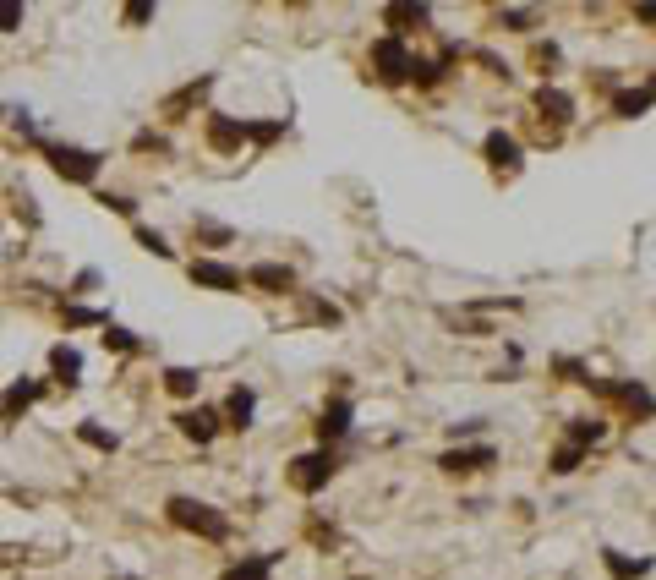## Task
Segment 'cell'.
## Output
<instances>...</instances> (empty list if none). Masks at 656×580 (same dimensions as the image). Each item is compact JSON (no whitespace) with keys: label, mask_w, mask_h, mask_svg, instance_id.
<instances>
[{"label":"cell","mask_w":656,"mask_h":580,"mask_svg":"<svg viewBox=\"0 0 656 580\" xmlns=\"http://www.w3.org/2000/svg\"><path fill=\"white\" fill-rule=\"evenodd\" d=\"M383 22H389V39H405L432 22V6H383Z\"/></svg>","instance_id":"9a60e30c"},{"label":"cell","mask_w":656,"mask_h":580,"mask_svg":"<svg viewBox=\"0 0 656 580\" xmlns=\"http://www.w3.org/2000/svg\"><path fill=\"white\" fill-rule=\"evenodd\" d=\"M99 203L121 219H137V197H126V192H99Z\"/></svg>","instance_id":"1f68e13d"},{"label":"cell","mask_w":656,"mask_h":580,"mask_svg":"<svg viewBox=\"0 0 656 580\" xmlns=\"http://www.w3.org/2000/svg\"><path fill=\"white\" fill-rule=\"evenodd\" d=\"M646 110H651V88L646 83H640V88H618V94H613V115H618V121H640Z\"/></svg>","instance_id":"ffe728a7"},{"label":"cell","mask_w":656,"mask_h":580,"mask_svg":"<svg viewBox=\"0 0 656 580\" xmlns=\"http://www.w3.org/2000/svg\"><path fill=\"white\" fill-rule=\"evenodd\" d=\"M285 137V121H252V143H274Z\"/></svg>","instance_id":"e575fe53"},{"label":"cell","mask_w":656,"mask_h":580,"mask_svg":"<svg viewBox=\"0 0 656 580\" xmlns=\"http://www.w3.org/2000/svg\"><path fill=\"white\" fill-rule=\"evenodd\" d=\"M175 427H181V433L192 438V444H214L225 422H219L214 405H186V411H175Z\"/></svg>","instance_id":"8fae6325"},{"label":"cell","mask_w":656,"mask_h":580,"mask_svg":"<svg viewBox=\"0 0 656 580\" xmlns=\"http://www.w3.org/2000/svg\"><path fill=\"white\" fill-rule=\"evenodd\" d=\"M50 373H55V384H66V389L82 384V351L77 345H55L50 351Z\"/></svg>","instance_id":"d6986e66"},{"label":"cell","mask_w":656,"mask_h":580,"mask_svg":"<svg viewBox=\"0 0 656 580\" xmlns=\"http://www.w3.org/2000/svg\"><path fill=\"white\" fill-rule=\"evenodd\" d=\"M186 280L197 290H219V296H230V290H241V269H230V263L219 258H192L186 263Z\"/></svg>","instance_id":"5b68a950"},{"label":"cell","mask_w":656,"mask_h":580,"mask_svg":"<svg viewBox=\"0 0 656 580\" xmlns=\"http://www.w3.org/2000/svg\"><path fill=\"white\" fill-rule=\"evenodd\" d=\"M241 143H252V121H241V115H208V148L214 154H236Z\"/></svg>","instance_id":"ba28073f"},{"label":"cell","mask_w":656,"mask_h":580,"mask_svg":"<svg viewBox=\"0 0 656 580\" xmlns=\"http://www.w3.org/2000/svg\"><path fill=\"white\" fill-rule=\"evenodd\" d=\"M602 438H607V422H602V416H574L564 444H574V449H591V444H602Z\"/></svg>","instance_id":"7402d4cb"},{"label":"cell","mask_w":656,"mask_h":580,"mask_svg":"<svg viewBox=\"0 0 656 580\" xmlns=\"http://www.w3.org/2000/svg\"><path fill=\"white\" fill-rule=\"evenodd\" d=\"M44 159H50V170L61 181H72V187H93L104 170V154H93V148H77V143H44Z\"/></svg>","instance_id":"7a4b0ae2"},{"label":"cell","mask_w":656,"mask_h":580,"mask_svg":"<svg viewBox=\"0 0 656 580\" xmlns=\"http://www.w3.org/2000/svg\"><path fill=\"white\" fill-rule=\"evenodd\" d=\"M104 351H121V356H132V351H143V340H137L132 329H121V323H104Z\"/></svg>","instance_id":"484cf974"},{"label":"cell","mask_w":656,"mask_h":580,"mask_svg":"<svg viewBox=\"0 0 656 580\" xmlns=\"http://www.w3.org/2000/svg\"><path fill=\"white\" fill-rule=\"evenodd\" d=\"M241 285H257L263 296H296V274H290L285 263H252V269L241 274Z\"/></svg>","instance_id":"7c38bea8"},{"label":"cell","mask_w":656,"mask_h":580,"mask_svg":"<svg viewBox=\"0 0 656 580\" xmlns=\"http://www.w3.org/2000/svg\"><path fill=\"white\" fill-rule=\"evenodd\" d=\"M536 110H542V121H553V126H569L574 121V110H580V104H574L564 88H536Z\"/></svg>","instance_id":"e0dca14e"},{"label":"cell","mask_w":656,"mask_h":580,"mask_svg":"<svg viewBox=\"0 0 656 580\" xmlns=\"http://www.w3.org/2000/svg\"><path fill=\"white\" fill-rule=\"evenodd\" d=\"M492 460H498V449L492 444H476V449H443L438 455V471L443 477H476V471H487Z\"/></svg>","instance_id":"9c48e42d"},{"label":"cell","mask_w":656,"mask_h":580,"mask_svg":"<svg viewBox=\"0 0 656 580\" xmlns=\"http://www.w3.org/2000/svg\"><path fill=\"white\" fill-rule=\"evenodd\" d=\"M602 570L613 580H646L651 575V559H629L624 548H602Z\"/></svg>","instance_id":"ac0fdd59"},{"label":"cell","mask_w":656,"mask_h":580,"mask_svg":"<svg viewBox=\"0 0 656 580\" xmlns=\"http://www.w3.org/2000/svg\"><path fill=\"white\" fill-rule=\"evenodd\" d=\"M585 389H596V394H613L624 411H635L640 422H651V389L640 384V378H624V384H607V378H591Z\"/></svg>","instance_id":"30bf717a"},{"label":"cell","mask_w":656,"mask_h":580,"mask_svg":"<svg viewBox=\"0 0 656 580\" xmlns=\"http://www.w3.org/2000/svg\"><path fill=\"white\" fill-rule=\"evenodd\" d=\"M274 564H279V553H241L236 564H225L219 580H274Z\"/></svg>","instance_id":"2e32d148"},{"label":"cell","mask_w":656,"mask_h":580,"mask_svg":"<svg viewBox=\"0 0 656 580\" xmlns=\"http://www.w3.org/2000/svg\"><path fill=\"white\" fill-rule=\"evenodd\" d=\"M547 466H553V477H574V471L585 466V449H574V444H558Z\"/></svg>","instance_id":"4316f807"},{"label":"cell","mask_w":656,"mask_h":580,"mask_svg":"<svg viewBox=\"0 0 656 580\" xmlns=\"http://www.w3.org/2000/svg\"><path fill=\"white\" fill-rule=\"evenodd\" d=\"M482 159L498 170V176H514V170H520V159H525V148H520V137H514V132H503V126H498V132L482 137Z\"/></svg>","instance_id":"52a82bcc"},{"label":"cell","mask_w":656,"mask_h":580,"mask_svg":"<svg viewBox=\"0 0 656 580\" xmlns=\"http://www.w3.org/2000/svg\"><path fill=\"white\" fill-rule=\"evenodd\" d=\"M208 88H214V77H197V83H186L181 94H170V99H164V115H170V121H181V110H192V104L208 94Z\"/></svg>","instance_id":"603a6c76"},{"label":"cell","mask_w":656,"mask_h":580,"mask_svg":"<svg viewBox=\"0 0 656 580\" xmlns=\"http://www.w3.org/2000/svg\"><path fill=\"white\" fill-rule=\"evenodd\" d=\"M252 416H257V389H252V384H236V389L225 394V411H219V422L236 427V433H246V427H252Z\"/></svg>","instance_id":"4fadbf2b"},{"label":"cell","mask_w":656,"mask_h":580,"mask_svg":"<svg viewBox=\"0 0 656 580\" xmlns=\"http://www.w3.org/2000/svg\"><path fill=\"white\" fill-rule=\"evenodd\" d=\"M498 22H509L514 33H531L536 28V11H498Z\"/></svg>","instance_id":"836d02e7"},{"label":"cell","mask_w":656,"mask_h":580,"mask_svg":"<svg viewBox=\"0 0 656 580\" xmlns=\"http://www.w3.org/2000/svg\"><path fill=\"white\" fill-rule=\"evenodd\" d=\"M197 389H203V373H197V367H164V394L197 400Z\"/></svg>","instance_id":"44dd1931"},{"label":"cell","mask_w":656,"mask_h":580,"mask_svg":"<svg viewBox=\"0 0 656 580\" xmlns=\"http://www.w3.org/2000/svg\"><path fill=\"white\" fill-rule=\"evenodd\" d=\"M88 290H99V269H82L77 280H72V290H66V296H88Z\"/></svg>","instance_id":"d590c367"},{"label":"cell","mask_w":656,"mask_h":580,"mask_svg":"<svg viewBox=\"0 0 656 580\" xmlns=\"http://www.w3.org/2000/svg\"><path fill=\"white\" fill-rule=\"evenodd\" d=\"M39 400H44V384H39V378H17V384L0 394V422H17V416L28 411V405H39Z\"/></svg>","instance_id":"5bb4252c"},{"label":"cell","mask_w":656,"mask_h":580,"mask_svg":"<svg viewBox=\"0 0 656 580\" xmlns=\"http://www.w3.org/2000/svg\"><path fill=\"white\" fill-rule=\"evenodd\" d=\"M22 17H28V11H22L17 0H6V6H0V33H17V28H22Z\"/></svg>","instance_id":"d6a6232c"},{"label":"cell","mask_w":656,"mask_h":580,"mask_svg":"<svg viewBox=\"0 0 656 580\" xmlns=\"http://www.w3.org/2000/svg\"><path fill=\"white\" fill-rule=\"evenodd\" d=\"M372 72H378L383 83H410V44L383 33V39L372 44Z\"/></svg>","instance_id":"277c9868"},{"label":"cell","mask_w":656,"mask_h":580,"mask_svg":"<svg viewBox=\"0 0 656 580\" xmlns=\"http://www.w3.org/2000/svg\"><path fill=\"white\" fill-rule=\"evenodd\" d=\"M164 520L197 542H230V515L219 504H208V498H192V493L164 498Z\"/></svg>","instance_id":"6da1fadb"},{"label":"cell","mask_w":656,"mask_h":580,"mask_svg":"<svg viewBox=\"0 0 656 580\" xmlns=\"http://www.w3.org/2000/svg\"><path fill=\"white\" fill-rule=\"evenodd\" d=\"M115 580H137V575H115Z\"/></svg>","instance_id":"ab89813d"},{"label":"cell","mask_w":656,"mask_h":580,"mask_svg":"<svg viewBox=\"0 0 656 580\" xmlns=\"http://www.w3.org/2000/svg\"><path fill=\"white\" fill-rule=\"evenodd\" d=\"M471 433H482V416H471V422H454V438H471Z\"/></svg>","instance_id":"f35d334b"},{"label":"cell","mask_w":656,"mask_h":580,"mask_svg":"<svg viewBox=\"0 0 656 580\" xmlns=\"http://www.w3.org/2000/svg\"><path fill=\"white\" fill-rule=\"evenodd\" d=\"M77 438H82L88 449H99V455H115V449H121V438H115L110 427H99V422H82V427H77Z\"/></svg>","instance_id":"d4e9b609"},{"label":"cell","mask_w":656,"mask_h":580,"mask_svg":"<svg viewBox=\"0 0 656 580\" xmlns=\"http://www.w3.org/2000/svg\"><path fill=\"white\" fill-rule=\"evenodd\" d=\"M154 17V6H148V0H132V6H126V22H148Z\"/></svg>","instance_id":"74e56055"},{"label":"cell","mask_w":656,"mask_h":580,"mask_svg":"<svg viewBox=\"0 0 656 580\" xmlns=\"http://www.w3.org/2000/svg\"><path fill=\"white\" fill-rule=\"evenodd\" d=\"M61 318H66V329H104V323H110V312H99V307H77V301H66V307H61Z\"/></svg>","instance_id":"cb8c5ba5"},{"label":"cell","mask_w":656,"mask_h":580,"mask_svg":"<svg viewBox=\"0 0 656 580\" xmlns=\"http://www.w3.org/2000/svg\"><path fill=\"white\" fill-rule=\"evenodd\" d=\"M350 427H356V405H350L345 394H334V400L323 405V416H318V444H323V449L345 444Z\"/></svg>","instance_id":"8992f818"},{"label":"cell","mask_w":656,"mask_h":580,"mask_svg":"<svg viewBox=\"0 0 656 580\" xmlns=\"http://www.w3.org/2000/svg\"><path fill=\"white\" fill-rule=\"evenodd\" d=\"M132 236H137V247H143V252H154V258H175V247L159 236L154 225H132Z\"/></svg>","instance_id":"f1b7e54d"},{"label":"cell","mask_w":656,"mask_h":580,"mask_svg":"<svg viewBox=\"0 0 656 580\" xmlns=\"http://www.w3.org/2000/svg\"><path fill=\"white\" fill-rule=\"evenodd\" d=\"M307 318L323 323V329H334V323H339V307H334V301H323V296H307Z\"/></svg>","instance_id":"f546056e"},{"label":"cell","mask_w":656,"mask_h":580,"mask_svg":"<svg viewBox=\"0 0 656 580\" xmlns=\"http://www.w3.org/2000/svg\"><path fill=\"white\" fill-rule=\"evenodd\" d=\"M132 148H137V154H148V148L159 154V148H164V137H159V132H137V143H132Z\"/></svg>","instance_id":"8d00e7d4"},{"label":"cell","mask_w":656,"mask_h":580,"mask_svg":"<svg viewBox=\"0 0 656 580\" xmlns=\"http://www.w3.org/2000/svg\"><path fill=\"white\" fill-rule=\"evenodd\" d=\"M553 373H564V384H591V367H585V362H574V356H558V362H553Z\"/></svg>","instance_id":"4dcf8cb0"},{"label":"cell","mask_w":656,"mask_h":580,"mask_svg":"<svg viewBox=\"0 0 656 580\" xmlns=\"http://www.w3.org/2000/svg\"><path fill=\"white\" fill-rule=\"evenodd\" d=\"M334 471H339V455H334V449H307V455H296V460H290V466H285V482L290 487H296V493H323V487L328 482H334Z\"/></svg>","instance_id":"3957f363"},{"label":"cell","mask_w":656,"mask_h":580,"mask_svg":"<svg viewBox=\"0 0 656 580\" xmlns=\"http://www.w3.org/2000/svg\"><path fill=\"white\" fill-rule=\"evenodd\" d=\"M192 241H208V247H230V241H236V230H230V225H214V219H197V225H192Z\"/></svg>","instance_id":"83f0119b"}]
</instances>
